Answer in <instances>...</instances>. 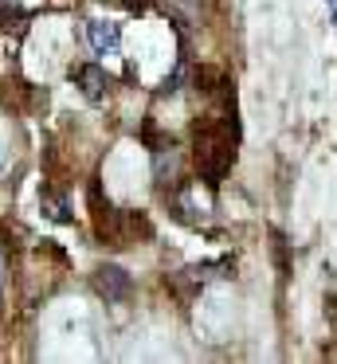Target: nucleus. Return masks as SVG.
<instances>
[{"label":"nucleus","instance_id":"1","mask_svg":"<svg viewBox=\"0 0 337 364\" xmlns=\"http://www.w3.org/2000/svg\"><path fill=\"white\" fill-rule=\"evenodd\" d=\"M86 40H90L94 55H118V48H122V28L114 20H90L86 24Z\"/></svg>","mask_w":337,"mask_h":364},{"label":"nucleus","instance_id":"2","mask_svg":"<svg viewBox=\"0 0 337 364\" xmlns=\"http://www.w3.org/2000/svg\"><path fill=\"white\" fill-rule=\"evenodd\" d=\"M75 82H78V90H83L90 102H102V98H106V90H110L106 71H102V67H94V63L75 67Z\"/></svg>","mask_w":337,"mask_h":364},{"label":"nucleus","instance_id":"3","mask_svg":"<svg viewBox=\"0 0 337 364\" xmlns=\"http://www.w3.org/2000/svg\"><path fill=\"white\" fill-rule=\"evenodd\" d=\"M98 290L106 294V298H125V290H130L125 270L122 267H102L98 270Z\"/></svg>","mask_w":337,"mask_h":364},{"label":"nucleus","instance_id":"4","mask_svg":"<svg viewBox=\"0 0 337 364\" xmlns=\"http://www.w3.org/2000/svg\"><path fill=\"white\" fill-rule=\"evenodd\" d=\"M47 208H51V212H47L51 220H59V223L71 220V215H67V204H63V200H47Z\"/></svg>","mask_w":337,"mask_h":364},{"label":"nucleus","instance_id":"5","mask_svg":"<svg viewBox=\"0 0 337 364\" xmlns=\"http://www.w3.org/2000/svg\"><path fill=\"white\" fill-rule=\"evenodd\" d=\"M326 4H329V9H333V24H337V0H326Z\"/></svg>","mask_w":337,"mask_h":364},{"label":"nucleus","instance_id":"6","mask_svg":"<svg viewBox=\"0 0 337 364\" xmlns=\"http://www.w3.org/2000/svg\"><path fill=\"white\" fill-rule=\"evenodd\" d=\"M0 274H4V262H0Z\"/></svg>","mask_w":337,"mask_h":364}]
</instances>
